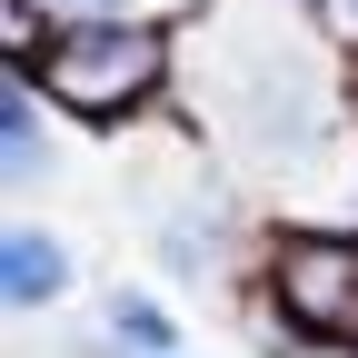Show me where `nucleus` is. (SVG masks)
<instances>
[{"mask_svg":"<svg viewBox=\"0 0 358 358\" xmlns=\"http://www.w3.org/2000/svg\"><path fill=\"white\" fill-rule=\"evenodd\" d=\"M159 70H169L159 30H129V20H90V30H70L60 50L40 60L50 100H60V110H90V120H110V110H129V100H150Z\"/></svg>","mask_w":358,"mask_h":358,"instance_id":"f257e3e1","label":"nucleus"},{"mask_svg":"<svg viewBox=\"0 0 358 358\" xmlns=\"http://www.w3.org/2000/svg\"><path fill=\"white\" fill-rule=\"evenodd\" d=\"M279 308L308 338H358V239H289L279 249Z\"/></svg>","mask_w":358,"mask_h":358,"instance_id":"f03ea898","label":"nucleus"},{"mask_svg":"<svg viewBox=\"0 0 358 358\" xmlns=\"http://www.w3.org/2000/svg\"><path fill=\"white\" fill-rule=\"evenodd\" d=\"M0 289H10V308H30V299H60V289H70V259H60V239L10 229V249H0Z\"/></svg>","mask_w":358,"mask_h":358,"instance_id":"7ed1b4c3","label":"nucleus"},{"mask_svg":"<svg viewBox=\"0 0 358 358\" xmlns=\"http://www.w3.org/2000/svg\"><path fill=\"white\" fill-rule=\"evenodd\" d=\"M0 140H10V179H30L40 140H30V100H20V90H10V100H0Z\"/></svg>","mask_w":358,"mask_h":358,"instance_id":"20e7f679","label":"nucleus"},{"mask_svg":"<svg viewBox=\"0 0 358 358\" xmlns=\"http://www.w3.org/2000/svg\"><path fill=\"white\" fill-rule=\"evenodd\" d=\"M110 329H120L129 348H169V329H159V308H150V299H120V308H110Z\"/></svg>","mask_w":358,"mask_h":358,"instance_id":"39448f33","label":"nucleus"},{"mask_svg":"<svg viewBox=\"0 0 358 358\" xmlns=\"http://www.w3.org/2000/svg\"><path fill=\"white\" fill-rule=\"evenodd\" d=\"M70 10H100V20H110V10H120V0H70Z\"/></svg>","mask_w":358,"mask_h":358,"instance_id":"423d86ee","label":"nucleus"},{"mask_svg":"<svg viewBox=\"0 0 358 358\" xmlns=\"http://www.w3.org/2000/svg\"><path fill=\"white\" fill-rule=\"evenodd\" d=\"M348 10H358V0H348Z\"/></svg>","mask_w":358,"mask_h":358,"instance_id":"0eeeda50","label":"nucleus"}]
</instances>
